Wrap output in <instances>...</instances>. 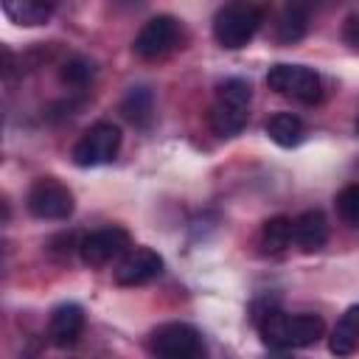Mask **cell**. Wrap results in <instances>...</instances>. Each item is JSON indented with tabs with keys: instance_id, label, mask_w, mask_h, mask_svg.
Listing matches in <instances>:
<instances>
[{
	"instance_id": "6da1fadb",
	"label": "cell",
	"mask_w": 359,
	"mask_h": 359,
	"mask_svg": "<svg viewBox=\"0 0 359 359\" xmlns=\"http://www.w3.org/2000/svg\"><path fill=\"white\" fill-rule=\"evenodd\" d=\"M258 331L264 345L269 348H309L325 334V323L317 314H286L280 309H269L258 320Z\"/></svg>"
},
{
	"instance_id": "8fae6325",
	"label": "cell",
	"mask_w": 359,
	"mask_h": 359,
	"mask_svg": "<svg viewBox=\"0 0 359 359\" xmlns=\"http://www.w3.org/2000/svg\"><path fill=\"white\" fill-rule=\"evenodd\" d=\"M84 331V311L81 306L76 303H62L50 311V320H48V339L56 345V348H70L76 345V339L81 337Z\"/></svg>"
},
{
	"instance_id": "d6986e66",
	"label": "cell",
	"mask_w": 359,
	"mask_h": 359,
	"mask_svg": "<svg viewBox=\"0 0 359 359\" xmlns=\"http://www.w3.org/2000/svg\"><path fill=\"white\" fill-rule=\"evenodd\" d=\"M356 342H359V337L339 320V323L334 325V331H331V342H328V348H331L334 356H351V353L356 351Z\"/></svg>"
},
{
	"instance_id": "9c48e42d",
	"label": "cell",
	"mask_w": 359,
	"mask_h": 359,
	"mask_svg": "<svg viewBox=\"0 0 359 359\" xmlns=\"http://www.w3.org/2000/svg\"><path fill=\"white\" fill-rule=\"evenodd\" d=\"M129 252V233L118 224L112 227H101V230H93L81 238L79 244V255L84 264L90 266H104L109 264L112 258L118 255H126Z\"/></svg>"
},
{
	"instance_id": "ba28073f",
	"label": "cell",
	"mask_w": 359,
	"mask_h": 359,
	"mask_svg": "<svg viewBox=\"0 0 359 359\" xmlns=\"http://www.w3.org/2000/svg\"><path fill=\"white\" fill-rule=\"evenodd\" d=\"M180 42V22L171 14H157L151 20H146V25L137 31L132 50L140 59H160L165 53H171Z\"/></svg>"
},
{
	"instance_id": "8992f818",
	"label": "cell",
	"mask_w": 359,
	"mask_h": 359,
	"mask_svg": "<svg viewBox=\"0 0 359 359\" xmlns=\"http://www.w3.org/2000/svg\"><path fill=\"white\" fill-rule=\"evenodd\" d=\"M121 149V129L115 123L98 121L93 123L73 146V163L81 168H93V165H104L109 160H115Z\"/></svg>"
},
{
	"instance_id": "30bf717a",
	"label": "cell",
	"mask_w": 359,
	"mask_h": 359,
	"mask_svg": "<svg viewBox=\"0 0 359 359\" xmlns=\"http://www.w3.org/2000/svg\"><path fill=\"white\" fill-rule=\"evenodd\" d=\"M160 272H163L160 252H154L149 247H135L121 258V264L115 269V283H121V286H143V283L154 280Z\"/></svg>"
},
{
	"instance_id": "277c9868",
	"label": "cell",
	"mask_w": 359,
	"mask_h": 359,
	"mask_svg": "<svg viewBox=\"0 0 359 359\" xmlns=\"http://www.w3.org/2000/svg\"><path fill=\"white\" fill-rule=\"evenodd\" d=\"M154 359H208L202 334L188 323H163L151 334Z\"/></svg>"
},
{
	"instance_id": "ac0fdd59",
	"label": "cell",
	"mask_w": 359,
	"mask_h": 359,
	"mask_svg": "<svg viewBox=\"0 0 359 359\" xmlns=\"http://www.w3.org/2000/svg\"><path fill=\"white\" fill-rule=\"evenodd\" d=\"M337 210H339V216H342L348 224L359 227V182L339 191V196H337Z\"/></svg>"
},
{
	"instance_id": "ffe728a7",
	"label": "cell",
	"mask_w": 359,
	"mask_h": 359,
	"mask_svg": "<svg viewBox=\"0 0 359 359\" xmlns=\"http://www.w3.org/2000/svg\"><path fill=\"white\" fill-rule=\"evenodd\" d=\"M90 76H93V62L87 59H70L62 70V81L67 84H84Z\"/></svg>"
},
{
	"instance_id": "3957f363",
	"label": "cell",
	"mask_w": 359,
	"mask_h": 359,
	"mask_svg": "<svg viewBox=\"0 0 359 359\" xmlns=\"http://www.w3.org/2000/svg\"><path fill=\"white\" fill-rule=\"evenodd\" d=\"M261 20H264V11L258 6H252V3H227L213 17V36L222 48L238 50L255 36V31L261 28Z\"/></svg>"
},
{
	"instance_id": "2e32d148",
	"label": "cell",
	"mask_w": 359,
	"mask_h": 359,
	"mask_svg": "<svg viewBox=\"0 0 359 359\" xmlns=\"http://www.w3.org/2000/svg\"><path fill=\"white\" fill-rule=\"evenodd\" d=\"M121 112L135 123V126H149L154 115V98L149 87H132L121 104Z\"/></svg>"
},
{
	"instance_id": "7402d4cb",
	"label": "cell",
	"mask_w": 359,
	"mask_h": 359,
	"mask_svg": "<svg viewBox=\"0 0 359 359\" xmlns=\"http://www.w3.org/2000/svg\"><path fill=\"white\" fill-rule=\"evenodd\" d=\"M356 132H359V118H356Z\"/></svg>"
},
{
	"instance_id": "52a82bcc",
	"label": "cell",
	"mask_w": 359,
	"mask_h": 359,
	"mask_svg": "<svg viewBox=\"0 0 359 359\" xmlns=\"http://www.w3.org/2000/svg\"><path fill=\"white\" fill-rule=\"evenodd\" d=\"M266 84L280 93V95H292L303 104H314L323 98V81L311 67L303 65H272L266 73Z\"/></svg>"
},
{
	"instance_id": "e0dca14e",
	"label": "cell",
	"mask_w": 359,
	"mask_h": 359,
	"mask_svg": "<svg viewBox=\"0 0 359 359\" xmlns=\"http://www.w3.org/2000/svg\"><path fill=\"white\" fill-rule=\"evenodd\" d=\"M292 244V219L286 216H272L261 227V247L269 252H283Z\"/></svg>"
},
{
	"instance_id": "4fadbf2b",
	"label": "cell",
	"mask_w": 359,
	"mask_h": 359,
	"mask_svg": "<svg viewBox=\"0 0 359 359\" xmlns=\"http://www.w3.org/2000/svg\"><path fill=\"white\" fill-rule=\"evenodd\" d=\"M3 14L11 22H17V25L34 28V25H42V22L50 20L53 6L50 3H42V0H6L3 3Z\"/></svg>"
},
{
	"instance_id": "5bb4252c",
	"label": "cell",
	"mask_w": 359,
	"mask_h": 359,
	"mask_svg": "<svg viewBox=\"0 0 359 359\" xmlns=\"http://www.w3.org/2000/svg\"><path fill=\"white\" fill-rule=\"evenodd\" d=\"M266 135L278 146L292 149V146H297L303 140V121L297 115H292V112H278V115H272L266 121Z\"/></svg>"
},
{
	"instance_id": "9a60e30c",
	"label": "cell",
	"mask_w": 359,
	"mask_h": 359,
	"mask_svg": "<svg viewBox=\"0 0 359 359\" xmlns=\"http://www.w3.org/2000/svg\"><path fill=\"white\" fill-rule=\"evenodd\" d=\"M306 25H309V11L303 6H286L275 22V36H278V42L292 45V42L303 39Z\"/></svg>"
},
{
	"instance_id": "5b68a950",
	"label": "cell",
	"mask_w": 359,
	"mask_h": 359,
	"mask_svg": "<svg viewBox=\"0 0 359 359\" xmlns=\"http://www.w3.org/2000/svg\"><path fill=\"white\" fill-rule=\"evenodd\" d=\"M25 208L36 219L62 222L73 213L76 202H73V191L65 182H59L56 177H39L31 182V188L25 194Z\"/></svg>"
},
{
	"instance_id": "7c38bea8",
	"label": "cell",
	"mask_w": 359,
	"mask_h": 359,
	"mask_svg": "<svg viewBox=\"0 0 359 359\" xmlns=\"http://www.w3.org/2000/svg\"><path fill=\"white\" fill-rule=\"evenodd\" d=\"M292 241L303 252H314L328 241V219L323 210H303L292 219Z\"/></svg>"
},
{
	"instance_id": "44dd1931",
	"label": "cell",
	"mask_w": 359,
	"mask_h": 359,
	"mask_svg": "<svg viewBox=\"0 0 359 359\" xmlns=\"http://www.w3.org/2000/svg\"><path fill=\"white\" fill-rule=\"evenodd\" d=\"M342 323H345V325H348V328H351V331L359 337V303H353V306H351V309L342 314Z\"/></svg>"
},
{
	"instance_id": "7a4b0ae2",
	"label": "cell",
	"mask_w": 359,
	"mask_h": 359,
	"mask_svg": "<svg viewBox=\"0 0 359 359\" xmlns=\"http://www.w3.org/2000/svg\"><path fill=\"white\" fill-rule=\"evenodd\" d=\"M250 101H252V87L244 79H227L216 90V101L208 112V123L216 135L233 137L247 126L250 118Z\"/></svg>"
}]
</instances>
